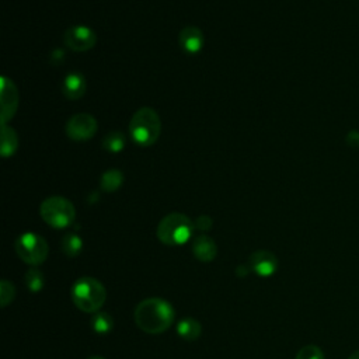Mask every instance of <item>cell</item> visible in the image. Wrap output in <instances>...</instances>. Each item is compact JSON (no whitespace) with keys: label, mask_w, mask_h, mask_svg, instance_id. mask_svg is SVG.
<instances>
[{"label":"cell","mask_w":359,"mask_h":359,"mask_svg":"<svg viewBox=\"0 0 359 359\" xmlns=\"http://www.w3.org/2000/svg\"><path fill=\"white\" fill-rule=\"evenodd\" d=\"M136 325L147 334H161L168 330L175 318L172 306L160 297H149L137 303L133 311Z\"/></svg>","instance_id":"1"},{"label":"cell","mask_w":359,"mask_h":359,"mask_svg":"<svg viewBox=\"0 0 359 359\" xmlns=\"http://www.w3.org/2000/svg\"><path fill=\"white\" fill-rule=\"evenodd\" d=\"M161 132V121L157 114L150 107L139 108L129 122V133L130 137L140 146H151L154 144Z\"/></svg>","instance_id":"2"},{"label":"cell","mask_w":359,"mask_h":359,"mask_svg":"<svg viewBox=\"0 0 359 359\" xmlns=\"http://www.w3.org/2000/svg\"><path fill=\"white\" fill-rule=\"evenodd\" d=\"M195 230L194 222L184 213L172 212L164 216L157 224V238L170 247L185 244Z\"/></svg>","instance_id":"3"},{"label":"cell","mask_w":359,"mask_h":359,"mask_svg":"<svg viewBox=\"0 0 359 359\" xmlns=\"http://www.w3.org/2000/svg\"><path fill=\"white\" fill-rule=\"evenodd\" d=\"M105 299L107 290L95 278H80L72 287V300L74 306L84 313H97L105 303Z\"/></svg>","instance_id":"4"},{"label":"cell","mask_w":359,"mask_h":359,"mask_svg":"<svg viewBox=\"0 0 359 359\" xmlns=\"http://www.w3.org/2000/svg\"><path fill=\"white\" fill-rule=\"evenodd\" d=\"M41 217L53 229L69 227L76 219L74 205L63 196H49L39 208Z\"/></svg>","instance_id":"5"},{"label":"cell","mask_w":359,"mask_h":359,"mask_svg":"<svg viewBox=\"0 0 359 359\" xmlns=\"http://www.w3.org/2000/svg\"><path fill=\"white\" fill-rule=\"evenodd\" d=\"M17 255L28 265H39L48 257V243L36 233H24L18 236L14 244Z\"/></svg>","instance_id":"6"},{"label":"cell","mask_w":359,"mask_h":359,"mask_svg":"<svg viewBox=\"0 0 359 359\" xmlns=\"http://www.w3.org/2000/svg\"><path fill=\"white\" fill-rule=\"evenodd\" d=\"M97 119L90 114H74L66 122V135L74 142H86L97 133Z\"/></svg>","instance_id":"7"},{"label":"cell","mask_w":359,"mask_h":359,"mask_svg":"<svg viewBox=\"0 0 359 359\" xmlns=\"http://www.w3.org/2000/svg\"><path fill=\"white\" fill-rule=\"evenodd\" d=\"M63 42L73 52H86L95 46L97 35L87 25H72L65 31Z\"/></svg>","instance_id":"8"},{"label":"cell","mask_w":359,"mask_h":359,"mask_svg":"<svg viewBox=\"0 0 359 359\" xmlns=\"http://www.w3.org/2000/svg\"><path fill=\"white\" fill-rule=\"evenodd\" d=\"M18 90L13 80L8 77L1 79V95H0V104H1V125H7L10 119H13L17 108H18Z\"/></svg>","instance_id":"9"},{"label":"cell","mask_w":359,"mask_h":359,"mask_svg":"<svg viewBox=\"0 0 359 359\" xmlns=\"http://www.w3.org/2000/svg\"><path fill=\"white\" fill-rule=\"evenodd\" d=\"M248 266L259 276H271L278 268V258L271 251L258 250L250 255Z\"/></svg>","instance_id":"10"},{"label":"cell","mask_w":359,"mask_h":359,"mask_svg":"<svg viewBox=\"0 0 359 359\" xmlns=\"http://www.w3.org/2000/svg\"><path fill=\"white\" fill-rule=\"evenodd\" d=\"M178 43L182 48L184 52L195 55L201 52L205 43V36L202 29H199L195 25L184 27L178 34Z\"/></svg>","instance_id":"11"},{"label":"cell","mask_w":359,"mask_h":359,"mask_svg":"<svg viewBox=\"0 0 359 359\" xmlns=\"http://www.w3.org/2000/svg\"><path fill=\"white\" fill-rule=\"evenodd\" d=\"M87 83L81 73L72 72L69 73L62 83V93L67 100H79L86 94Z\"/></svg>","instance_id":"12"},{"label":"cell","mask_w":359,"mask_h":359,"mask_svg":"<svg viewBox=\"0 0 359 359\" xmlns=\"http://www.w3.org/2000/svg\"><path fill=\"white\" fill-rule=\"evenodd\" d=\"M192 252L196 259L202 262H210L215 259L217 254V247L213 238H210L209 236L201 234L195 237L192 241Z\"/></svg>","instance_id":"13"},{"label":"cell","mask_w":359,"mask_h":359,"mask_svg":"<svg viewBox=\"0 0 359 359\" xmlns=\"http://www.w3.org/2000/svg\"><path fill=\"white\" fill-rule=\"evenodd\" d=\"M177 332L185 341H195L202 332L201 323L192 317L182 318L177 325Z\"/></svg>","instance_id":"14"},{"label":"cell","mask_w":359,"mask_h":359,"mask_svg":"<svg viewBox=\"0 0 359 359\" xmlns=\"http://www.w3.org/2000/svg\"><path fill=\"white\" fill-rule=\"evenodd\" d=\"M123 180H125V177H123L122 171H119L116 168H109L102 172V175L100 178V187L105 192H115L116 189L121 188V185L123 184Z\"/></svg>","instance_id":"15"},{"label":"cell","mask_w":359,"mask_h":359,"mask_svg":"<svg viewBox=\"0 0 359 359\" xmlns=\"http://www.w3.org/2000/svg\"><path fill=\"white\" fill-rule=\"evenodd\" d=\"M18 147V136L15 130L7 125H1V156L10 157Z\"/></svg>","instance_id":"16"},{"label":"cell","mask_w":359,"mask_h":359,"mask_svg":"<svg viewBox=\"0 0 359 359\" xmlns=\"http://www.w3.org/2000/svg\"><path fill=\"white\" fill-rule=\"evenodd\" d=\"M125 135L121 130H111L104 136L101 146L109 153H119L125 147Z\"/></svg>","instance_id":"17"},{"label":"cell","mask_w":359,"mask_h":359,"mask_svg":"<svg viewBox=\"0 0 359 359\" xmlns=\"http://www.w3.org/2000/svg\"><path fill=\"white\" fill-rule=\"evenodd\" d=\"M83 248V240L80 236L74 234V233H69L66 236H63L62 238V251L67 255V257H76L80 254Z\"/></svg>","instance_id":"18"},{"label":"cell","mask_w":359,"mask_h":359,"mask_svg":"<svg viewBox=\"0 0 359 359\" xmlns=\"http://www.w3.org/2000/svg\"><path fill=\"white\" fill-rule=\"evenodd\" d=\"M91 325H93L94 331H97L100 334H105V332H109L112 330L114 318L105 311H97L91 317Z\"/></svg>","instance_id":"19"},{"label":"cell","mask_w":359,"mask_h":359,"mask_svg":"<svg viewBox=\"0 0 359 359\" xmlns=\"http://www.w3.org/2000/svg\"><path fill=\"white\" fill-rule=\"evenodd\" d=\"M25 285L31 292H39L43 287V273L38 268H31L24 275Z\"/></svg>","instance_id":"20"},{"label":"cell","mask_w":359,"mask_h":359,"mask_svg":"<svg viewBox=\"0 0 359 359\" xmlns=\"http://www.w3.org/2000/svg\"><path fill=\"white\" fill-rule=\"evenodd\" d=\"M14 294H15L14 285L10 283L8 280L3 279L1 283H0V300H1V307L8 306V304L13 302Z\"/></svg>","instance_id":"21"},{"label":"cell","mask_w":359,"mask_h":359,"mask_svg":"<svg viewBox=\"0 0 359 359\" xmlns=\"http://www.w3.org/2000/svg\"><path fill=\"white\" fill-rule=\"evenodd\" d=\"M296 359H324V353L317 345H306L300 348Z\"/></svg>","instance_id":"22"},{"label":"cell","mask_w":359,"mask_h":359,"mask_svg":"<svg viewBox=\"0 0 359 359\" xmlns=\"http://www.w3.org/2000/svg\"><path fill=\"white\" fill-rule=\"evenodd\" d=\"M194 224H195V229L202 230V231H208V230L212 227L213 222H212V219H210L209 216L202 215V216L196 217V220L194 222Z\"/></svg>","instance_id":"23"},{"label":"cell","mask_w":359,"mask_h":359,"mask_svg":"<svg viewBox=\"0 0 359 359\" xmlns=\"http://www.w3.org/2000/svg\"><path fill=\"white\" fill-rule=\"evenodd\" d=\"M348 359H359V349L355 351V352H352V353L348 356Z\"/></svg>","instance_id":"24"},{"label":"cell","mask_w":359,"mask_h":359,"mask_svg":"<svg viewBox=\"0 0 359 359\" xmlns=\"http://www.w3.org/2000/svg\"><path fill=\"white\" fill-rule=\"evenodd\" d=\"M88 359H105L104 356H91V358H88Z\"/></svg>","instance_id":"25"}]
</instances>
